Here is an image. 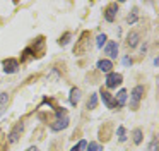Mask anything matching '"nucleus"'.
Masks as SVG:
<instances>
[{
	"instance_id": "nucleus-1",
	"label": "nucleus",
	"mask_w": 159,
	"mask_h": 151,
	"mask_svg": "<svg viewBox=\"0 0 159 151\" xmlns=\"http://www.w3.org/2000/svg\"><path fill=\"white\" fill-rule=\"evenodd\" d=\"M69 125V117H67V112L65 110H57V120L52 124V130H62Z\"/></svg>"
},
{
	"instance_id": "nucleus-2",
	"label": "nucleus",
	"mask_w": 159,
	"mask_h": 151,
	"mask_svg": "<svg viewBox=\"0 0 159 151\" xmlns=\"http://www.w3.org/2000/svg\"><path fill=\"white\" fill-rule=\"evenodd\" d=\"M142 96H144V86H135L134 89H132V93H130V106L132 108H137L139 106V101L142 100Z\"/></svg>"
},
{
	"instance_id": "nucleus-3",
	"label": "nucleus",
	"mask_w": 159,
	"mask_h": 151,
	"mask_svg": "<svg viewBox=\"0 0 159 151\" xmlns=\"http://www.w3.org/2000/svg\"><path fill=\"white\" fill-rule=\"evenodd\" d=\"M121 74H116V72H110L106 76V88H116L118 84H121Z\"/></svg>"
},
{
	"instance_id": "nucleus-4",
	"label": "nucleus",
	"mask_w": 159,
	"mask_h": 151,
	"mask_svg": "<svg viewBox=\"0 0 159 151\" xmlns=\"http://www.w3.org/2000/svg\"><path fill=\"white\" fill-rule=\"evenodd\" d=\"M4 71L7 72V74L17 72L19 71V62L16 60V58H7V60H4Z\"/></svg>"
},
{
	"instance_id": "nucleus-5",
	"label": "nucleus",
	"mask_w": 159,
	"mask_h": 151,
	"mask_svg": "<svg viewBox=\"0 0 159 151\" xmlns=\"http://www.w3.org/2000/svg\"><path fill=\"white\" fill-rule=\"evenodd\" d=\"M22 129H24V124L19 122L17 125H16L14 129L9 132V141H11V143H17L19 137H21V134H22Z\"/></svg>"
},
{
	"instance_id": "nucleus-6",
	"label": "nucleus",
	"mask_w": 159,
	"mask_h": 151,
	"mask_svg": "<svg viewBox=\"0 0 159 151\" xmlns=\"http://www.w3.org/2000/svg\"><path fill=\"white\" fill-rule=\"evenodd\" d=\"M116 10H118V5H116V3H110V5L104 9V17H106V21L113 22V21H115V16H116Z\"/></svg>"
},
{
	"instance_id": "nucleus-7",
	"label": "nucleus",
	"mask_w": 159,
	"mask_h": 151,
	"mask_svg": "<svg viewBox=\"0 0 159 151\" xmlns=\"http://www.w3.org/2000/svg\"><path fill=\"white\" fill-rule=\"evenodd\" d=\"M104 53H106L110 58H116V55H118V45H116V41H110V43L104 46Z\"/></svg>"
},
{
	"instance_id": "nucleus-8",
	"label": "nucleus",
	"mask_w": 159,
	"mask_h": 151,
	"mask_svg": "<svg viewBox=\"0 0 159 151\" xmlns=\"http://www.w3.org/2000/svg\"><path fill=\"white\" fill-rule=\"evenodd\" d=\"M86 38H87V33H84V34H82V38H80V41H79V45H77V46H75V50H74L77 55L86 53V51H87V48H89V46H87V40H86Z\"/></svg>"
},
{
	"instance_id": "nucleus-9",
	"label": "nucleus",
	"mask_w": 159,
	"mask_h": 151,
	"mask_svg": "<svg viewBox=\"0 0 159 151\" xmlns=\"http://www.w3.org/2000/svg\"><path fill=\"white\" fill-rule=\"evenodd\" d=\"M98 69H99L101 72H106V74H110L111 69H113V64H111V60H108V58H103V60L98 62Z\"/></svg>"
},
{
	"instance_id": "nucleus-10",
	"label": "nucleus",
	"mask_w": 159,
	"mask_h": 151,
	"mask_svg": "<svg viewBox=\"0 0 159 151\" xmlns=\"http://www.w3.org/2000/svg\"><path fill=\"white\" fill-rule=\"evenodd\" d=\"M101 98H103V103L108 106V108H116V105H115V101H113V98H111V95L108 91H101Z\"/></svg>"
},
{
	"instance_id": "nucleus-11",
	"label": "nucleus",
	"mask_w": 159,
	"mask_h": 151,
	"mask_svg": "<svg viewBox=\"0 0 159 151\" xmlns=\"http://www.w3.org/2000/svg\"><path fill=\"white\" fill-rule=\"evenodd\" d=\"M125 101H127V91H125V89H120V91L116 93V98H115V105L123 106Z\"/></svg>"
},
{
	"instance_id": "nucleus-12",
	"label": "nucleus",
	"mask_w": 159,
	"mask_h": 151,
	"mask_svg": "<svg viewBox=\"0 0 159 151\" xmlns=\"http://www.w3.org/2000/svg\"><path fill=\"white\" fill-rule=\"evenodd\" d=\"M69 100H70V105H77L79 100H80V89L79 88H72V89H70Z\"/></svg>"
},
{
	"instance_id": "nucleus-13",
	"label": "nucleus",
	"mask_w": 159,
	"mask_h": 151,
	"mask_svg": "<svg viewBox=\"0 0 159 151\" xmlns=\"http://www.w3.org/2000/svg\"><path fill=\"white\" fill-rule=\"evenodd\" d=\"M9 103V95L7 93H0V113H4Z\"/></svg>"
},
{
	"instance_id": "nucleus-14",
	"label": "nucleus",
	"mask_w": 159,
	"mask_h": 151,
	"mask_svg": "<svg viewBox=\"0 0 159 151\" xmlns=\"http://www.w3.org/2000/svg\"><path fill=\"white\" fill-rule=\"evenodd\" d=\"M139 38H140V36H139V33H130V34H128V41H127V43H128V46H130V48L137 46Z\"/></svg>"
},
{
	"instance_id": "nucleus-15",
	"label": "nucleus",
	"mask_w": 159,
	"mask_h": 151,
	"mask_svg": "<svg viewBox=\"0 0 159 151\" xmlns=\"http://www.w3.org/2000/svg\"><path fill=\"white\" fill-rule=\"evenodd\" d=\"M96 105H98V93H94V95H91L89 101H87V108L93 110V108H96Z\"/></svg>"
},
{
	"instance_id": "nucleus-16",
	"label": "nucleus",
	"mask_w": 159,
	"mask_h": 151,
	"mask_svg": "<svg viewBox=\"0 0 159 151\" xmlns=\"http://www.w3.org/2000/svg\"><path fill=\"white\" fill-rule=\"evenodd\" d=\"M87 148V141H84V139H80L79 143H77V146H74L70 151H84Z\"/></svg>"
},
{
	"instance_id": "nucleus-17",
	"label": "nucleus",
	"mask_w": 159,
	"mask_h": 151,
	"mask_svg": "<svg viewBox=\"0 0 159 151\" xmlns=\"http://www.w3.org/2000/svg\"><path fill=\"white\" fill-rule=\"evenodd\" d=\"M134 143L135 144H140L142 143V130L140 129H135L134 130Z\"/></svg>"
},
{
	"instance_id": "nucleus-18",
	"label": "nucleus",
	"mask_w": 159,
	"mask_h": 151,
	"mask_svg": "<svg viewBox=\"0 0 159 151\" xmlns=\"http://www.w3.org/2000/svg\"><path fill=\"white\" fill-rule=\"evenodd\" d=\"M116 134H118V141H125L127 139V136H125V127H118V130H116Z\"/></svg>"
},
{
	"instance_id": "nucleus-19",
	"label": "nucleus",
	"mask_w": 159,
	"mask_h": 151,
	"mask_svg": "<svg viewBox=\"0 0 159 151\" xmlns=\"http://www.w3.org/2000/svg\"><path fill=\"white\" fill-rule=\"evenodd\" d=\"M135 21H137V10H132V14H128V17H127V22L134 24Z\"/></svg>"
},
{
	"instance_id": "nucleus-20",
	"label": "nucleus",
	"mask_w": 159,
	"mask_h": 151,
	"mask_svg": "<svg viewBox=\"0 0 159 151\" xmlns=\"http://www.w3.org/2000/svg\"><path fill=\"white\" fill-rule=\"evenodd\" d=\"M106 40H108V38H106V34H99V36H98V46H99V48H103V45L106 43Z\"/></svg>"
},
{
	"instance_id": "nucleus-21",
	"label": "nucleus",
	"mask_w": 159,
	"mask_h": 151,
	"mask_svg": "<svg viewBox=\"0 0 159 151\" xmlns=\"http://www.w3.org/2000/svg\"><path fill=\"white\" fill-rule=\"evenodd\" d=\"M87 151H101V146L98 143H89L87 146Z\"/></svg>"
},
{
	"instance_id": "nucleus-22",
	"label": "nucleus",
	"mask_w": 159,
	"mask_h": 151,
	"mask_svg": "<svg viewBox=\"0 0 159 151\" xmlns=\"http://www.w3.org/2000/svg\"><path fill=\"white\" fill-rule=\"evenodd\" d=\"M147 151H157V139H156V137L151 141V144H149Z\"/></svg>"
},
{
	"instance_id": "nucleus-23",
	"label": "nucleus",
	"mask_w": 159,
	"mask_h": 151,
	"mask_svg": "<svg viewBox=\"0 0 159 151\" xmlns=\"http://www.w3.org/2000/svg\"><path fill=\"white\" fill-rule=\"evenodd\" d=\"M69 38H70V34L67 33L65 36H63V40H60V45H67V41H69Z\"/></svg>"
},
{
	"instance_id": "nucleus-24",
	"label": "nucleus",
	"mask_w": 159,
	"mask_h": 151,
	"mask_svg": "<svg viewBox=\"0 0 159 151\" xmlns=\"http://www.w3.org/2000/svg\"><path fill=\"white\" fill-rule=\"evenodd\" d=\"M123 65L125 67H128V65H132V60L128 57H123Z\"/></svg>"
},
{
	"instance_id": "nucleus-25",
	"label": "nucleus",
	"mask_w": 159,
	"mask_h": 151,
	"mask_svg": "<svg viewBox=\"0 0 159 151\" xmlns=\"http://www.w3.org/2000/svg\"><path fill=\"white\" fill-rule=\"evenodd\" d=\"M28 151H39V149H38V148H36V146H33V148H29Z\"/></svg>"
}]
</instances>
